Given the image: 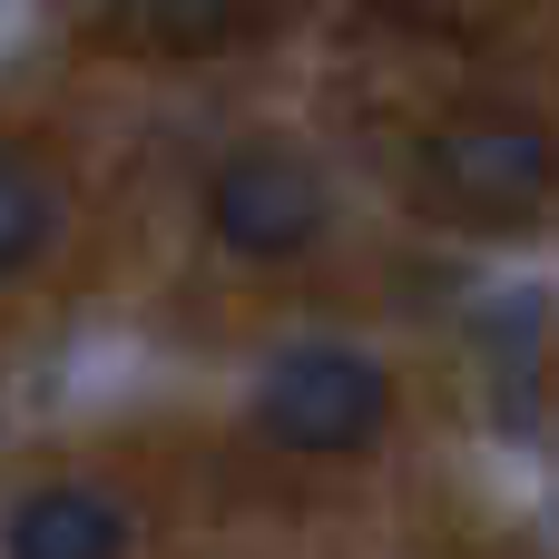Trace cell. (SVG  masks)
<instances>
[{
	"label": "cell",
	"mask_w": 559,
	"mask_h": 559,
	"mask_svg": "<svg viewBox=\"0 0 559 559\" xmlns=\"http://www.w3.org/2000/svg\"><path fill=\"white\" fill-rule=\"evenodd\" d=\"M0 559H128V511L88 481H49L10 511Z\"/></svg>",
	"instance_id": "obj_4"
},
{
	"label": "cell",
	"mask_w": 559,
	"mask_h": 559,
	"mask_svg": "<svg viewBox=\"0 0 559 559\" xmlns=\"http://www.w3.org/2000/svg\"><path fill=\"white\" fill-rule=\"evenodd\" d=\"M49 246H59V177L0 138V285L29 275Z\"/></svg>",
	"instance_id": "obj_5"
},
{
	"label": "cell",
	"mask_w": 559,
	"mask_h": 559,
	"mask_svg": "<svg viewBox=\"0 0 559 559\" xmlns=\"http://www.w3.org/2000/svg\"><path fill=\"white\" fill-rule=\"evenodd\" d=\"M383 423H393V373L354 344H285L255 383V432L275 452H305V462L373 452Z\"/></svg>",
	"instance_id": "obj_1"
},
{
	"label": "cell",
	"mask_w": 559,
	"mask_h": 559,
	"mask_svg": "<svg viewBox=\"0 0 559 559\" xmlns=\"http://www.w3.org/2000/svg\"><path fill=\"white\" fill-rule=\"evenodd\" d=\"M206 226H216V246L246 255V265H295V255L334 226V197H324L314 157L255 138V147H226V157H216V177H206Z\"/></svg>",
	"instance_id": "obj_2"
},
{
	"label": "cell",
	"mask_w": 559,
	"mask_h": 559,
	"mask_svg": "<svg viewBox=\"0 0 559 559\" xmlns=\"http://www.w3.org/2000/svg\"><path fill=\"white\" fill-rule=\"evenodd\" d=\"M423 167H432L442 197H462L481 216H531L559 187V147L531 118H452V128L423 138Z\"/></svg>",
	"instance_id": "obj_3"
},
{
	"label": "cell",
	"mask_w": 559,
	"mask_h": 559,
	"mask_svg": "<svg viewBox=\"0 0 559 559\" xmlns=\"http://www.w3.org/2000/svg\"><path fill=\"white\" fill-rule=\"evenodd\" d=\"M128 29H138V39H157V49H177V59H206V49L265 39V20H255V10H206V0H187V10H128Z\"/></svg>",
	"instance_id": "obj_6"
}]
</instances>
